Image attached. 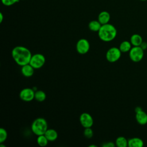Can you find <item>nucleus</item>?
I'll use <instances>...</instances> for the list:
<instances>
[{
  "label": "nucleus",
  "mask_w": 147,
  "mask_h": 147,
  "mask_svg": "<svg viewBox=\"0 0 147 147\" xmlns=\"http://www.w3.org/2000/svg\"><path fill=\"white\" fill-rule=\"evenodd\" d=\"M19 0H1V2L3 5L5 6H11L16 3L18 2Z\"/></svg>",
  "instance_id": "23"
},
{
  "label": "nucleus",
  "mask_w": 147,
  "mask_h": 147,
  "mask_svg": "<svg viewBox=\"0 0 147 147\" xmlns=\"http://www.w3.org/2000/svg\"><path fill=\"white\" fill-rule=\"evenodd\" d=\"M48 140L44 134L38 136L37 138V143L40 146H45L48 144Z\"/></svg>",
  "instance_id": "20"
},
{
  "label": "nucleus",
  "mask_w": 147,
  "mask_h": 147,
  "mask_svg": "<svg viewBox=\"0 0 147 147\" xmlns=\"http://www.w3.org/2000/svg\"><path fill=\"white\" fill-rule=\"evenodd\" d=\"M140 1H146L147 0H140Z\"/></svg>",
  "instance_id": "29"
},
{
  "label": "nucleus",
  "mask_w": 147,
  "mask_h": 147,
  "mask_svg": "<svg viewBox=\"0 0 147 147\" xmlns=\"http://www.w3.org/2000/svg\"><path fill=\"white\" fill-rule=\"evenodd\" d=\"M144 51L146 50L147 49V42L145 41H142L141 44L140 46Z\"/></svg>",
  "instance_id": "25"
},
{
  "label": "nucleus",
  "mask_w": 147,
  "mask_h": 147,
  "mask_svg": "<svg viewBox=\"0 0 147 147\" xmlns=\"http://www.w3.org/2000/svg\"><path fill=\"white\" fill-rule=\"evenodd\" d=\"M129 55L131 61L137 63L143 59L144 51L140 46H133L129 52Z\"/></svg>",
  "instance_id": "4"
},
{
  "label": "nucleus",
  "mask_w": 147,
  "mask_h": 147,
  "mask_svg": "<svg viewBox=\"0 0 147 147\" xmlns=\"http://www.w3.org/2000/svg\"><path fill=\"white\" fill-rule=\"evenodd\" d=\"M48 129V124L45 119L40 117L35 119L31 125L32 132L36 136L44 134Z\"/></svg>",
  "instance_id": "3"
},
{
  "label": "nucleus",
  "mask_w": 147,
  "mask_h": 147,
  "mask_svg": "<svg viewBox=\"0 0 147 147\" xmlns=\"http://www.w3.org/2000/svg\"><path fill=\"white\" fill-rule=\"evenodd\" d=\"M98 18V20L102 25L106 24L109 23L110 20V14L106 11H103L99 14Z\"/></svg>",
  "instance_id": "12"
},
{
  "label": "nucleus",
  "mask_w": 147,
  "mask_h": 147,
  "mask_svg": "<svg viewBox=\"0 0 147 147\" xmlns=\"http://www.w3.org/2000/svg\"><path fill=\"white\" fill-rule=\"evenodd\" d=\"M102 24L99 22L98 20H92L88 24V28L90 30L93 32H98Z\"/></svg>",
  "instance_id": "18"
},
{
  "label": "nucleus",
  "mask_w": 147,
  "mask_h": 147,
  "mask_svg": "<svg viewBox=\"0 0 147 147\" xmlns=\"http://www.w3.org/2000/svg\"><path fill=\"white\" fill-rule=\"evenodd\" d=\"M136 119L140 125H144L147 123V114L143 110H141L136 113Z\"/></svg>",
  "instance_id": "10"
},
{
  "label": "nucleus",
  "mask_w": 147,
  "mask_h": 147,
  "mask_svg": "<svg viewBox=\"0 0 147 147\" xmlns=\"http://www.w3.org/2000/svg\"><path fill=\"white\" fill-rule=\"evenodd\" d=\"M3 20V16L2 13H0V23H2Z\"/></svg>",
  "instance_id": "27"
},
{
  "label": "nucleus",
  "mask_w": 147,
  "mask_h": 147,
  "mask_svg": "<svg viewBox=\"0 0 147 147\" xmlns=\"http://www.w3.org/2000/svg\"><path fill=\"white\" fill-rule=\"evenodd\" d=\"M45 63V56L41 53H36L32 56L29 64L34 69H39L44 65Z\"/></svg>",
  "instance_id": "6"
},
{
  "label": "nucleus",
  "mask_w": 147,
  "mask_h": 147,
  "mask_svg": "<svg viewBox=\"0 0 147 147\" xmlns=\"http://www.w3.org/2000/svg\"><path fill=\"white\" fill-rule=\"evenodd\" d=\"M143 146V141L138 137H134L128 140L129 147H142Z\"/></svg>",
  "instance_id": "13"
},
{
  "label": "nucleus",
  "mask_w": 147,
  "mask_h": 147,
  "mask_svg": "<svg viewBox=\"0 0 147 147\" xmlns=\"http://www.w3.org/2000/svg\"><path fill=\"white\" fill-rule=\"evenodd\" d=\"M46 94L44 91L42 90H37L35 91L34 94V99L40 102H43L46 99Z\"/></svg>",
  "instance_id": "19"
},
{
  "label": "nucleus",
  "mask_w": 147,
  "mask_h": 147,
  "mask_svg": "<svg viewBox=\"0 0 147 147\" xmlns=\"http://www.w3.org/2000/svg\"><path fill=\"white\" fill-rule=\"evenodd\" d=\"M121 51L119 48L111 47L109 49L106 53V58L107 60L110 63L117 61L121 56Z\"/></svg>",
  "instance_id": "5"
},
{
  "label": "nucleus",
  "mask_w": 147,
  "mask_h": 147,
  "mask_svg": "<svg viewBox=\"0 0 147 147\" xmlns=\"http://www.w3.org/2000/svg\"><path fill=\"white\" fill-rule=\"evenodd\" d=\"M34 68L30 64H28L21 67V72L24 76L30 77L34 74Z\"/></svg>",
  "instance_id": "11"
},
{
  "label": "nucleus",
  "mask_w": 147,
  "mask_h": 147,
  "mask_svg": "<svg viewBox=\"0 0 147 147\" xmlns=\"http://www.w3.org/2000/svg\"><path fill=\"white\" fill-rule=\"evenodd\" d=\"M79 121L81 125L86 127H91L94 123V120L92 116L87 113H83L80 114Z\"/></svg>",
  "instance_id": "9"
},
{
  "label": "nucleus",
  "mask_w": 147,
  "mask_h": 147,
  "mask_svg": "<svg viewBox=\"0 0 147 147\" xmlns=\"http://www.w3.org/2000/svg\"><path fill=\"white\" fill-rule=\"evenodd\" d=\"M44 135L47 138L49 141H55L58 137L57 132L53 129H48Z\"/></svg>",
  "instance_id": "14"
},
{
  "label": "nucleus",
  "mask_w": 147,
  "mask_h": 147,
  "mask_svg": "<svg viewBox=\"0 0 147 147\" xmlns=\"http://www.w3.org/2000/svg\"><path fill=\"white\" fill-rule=\"evenodd\" d=\"M130 41L133 46L137 47L140 46V45L143 41V40L141 35L138 34H134L131 36Z\"/></svg>",
  "instance_id": "15"
},
{
  "label": "nucleus",
  "mask_w": 147,
  "mask_h": 147,
  "mask_svg": "<svg viewBox=\"0 0 147 147\" xmlns=\"http://www.w3.org/2000/svg\"><path fill=\"white\" fill-rule=\"evenodd\" d=\"M141 110H142V109H141V107H139V106L136 107L135 108V112H136V113H137V112H138V111H140Z\"/></svg>",
  "instance_id": "26"
},
{
  "label": "nucleus",
  "mask_w": 147,
  "mask_h": 147,
  "mask_svg": "<svg viewBox=\"0 0 147 147\" xmlns=\"http://www.w3.org/2000/svg\"><path fill=\"white\" fill-rule=\"evenodd\" d=\"M32 56L29 49L24 46H16L11 51V56L13 60L21 67L29 64Z\"/></svg>",
  "instance_id": "1"
},
{
  "label": "nucleus",
  "mask_w": 147,
  "mask_h": 147,
  "mask_svg": "<svg viewBox=\"0 0 147 147\" xmlns=\"http://www.w3.org/2000/svg\"><path fill=\"white\" fill-rule=\"evenodd\" d=\"M131 44L130 41H122L119 47V49L121 51L122 53H126L130 51L131 47Z\"/></svg>",
  "instance_id": "16"
},
{
  "label": "nucleus",
  "mask_w": 147,
  "mask_h": 147,
  "mask_svg": "<svg viewBox=\"0 0 147 147\" xmlns=\"http://www.w3.org/2000/svg\"><path fill=\"white\" fill-rule=\"evenodd\" d=\"M35 91L31 88H23L20 92V98L25 102H30L34 99Z\"/></svg>",
  "instance_id": "8"
},
{
  "label": "nucleus",
  "mask_w": 147,
  "mask_h": 147,
  "mask_svg": "<svg viewBox=\"0 0 147 147\" xmlns=\"http://www.w3.org/2000/svg\"><path fill=\"white\" fill-rule=\"evenodd\" d=\"M103 147H114L115 146V144L113 142L110 141V142H104L102 145Z\"/></svg>",
  "instance_id": "24"
},
{
  "label": "nucleus",
  "mask_w": 147,
  "mask_h": 147,
  "mask_svg": "<svg viewBox=\"0 0 147 147\" xmlns=\"http://www.w3.org/2000/svg\"><path fill=\"white\" fill-rule=\"evenodd\" d=\"M7 137V133L6 130L4 129L1 127L0 129V143H3L5 142Z\"/></svg>",
  "instance_id": "21"
},
{
  "label": "nucleus",
  "mask_w": 147,
  "mask_h": 147,
  "mask_svg": "<svg viewBox=\"0 0 147 147\" xmlns=\"http://www.w3.org/2000/svg\"><path fill=\"white\" fill-rule=\"evenodd\" d=\"M84 137L87 138H91L93 136V131L91 127H86L83 131Z\"/></svg>",
  "instance_id": "22"
},
{
  "label": "nucleus",
  "mask_w": 147,
  "mask_h": 147,
  "mask_svg": "<svg viewBox=\"0 0 147 147\" xmlns=\"http://www.w3.org/2000/svg\"><path fill=\"white\" fill-rule=\"evenodd\" d=\"M89 147H97V146L95 145H91L89 146Z\"/></svg>",
  "instance_id": "28"
},
{
  "label": "nucleus",
  "mask_w": 147,
  "mask_h": 147,
  "mask_svg": "<svg viewBox=\"0 0 147 147\" xmlns=\"http://www.w3.org/2000/svg\"><path fill=\"white\" fill-rule=\"evenodd\" d=\"M115 144L118 147H126L128 146V140L123 136H119L116 138Z\"/></svg>",
  "instance_id": "17"
},
{
  "label": "nucleus",
  "mask_w": 147,
  "mask_h": 147,
  "mask_svg": "<svg viewBox=\"0 0 147 147\" xmlns=\"http://www.w3.org/2000/svg\"><path fill=\"white\" fill-rule=\"evenodd\" d=\"M90 45L88 41L85 38L79 40L76 45V51L80 54H86L90 49Z\"/></svg>",
  "instance_id": "7"
},
{
  "label": "nucleus",
  "mask_w": 147,
  "mask_h": 147,
  "mask_svg": "<svg viewBox=\"0 0 147 147\" xmlns=\"http://www.w3.org/2000/svg\"><path fill=\"white\" fill-rule=\"evenodd\" d=\"M99 38L105 42H109L113 40L117 34V30L115 26L110 24L102 25L98 32Z\"/></svg>",
  "instance_id": "2"
}]
</instances>
